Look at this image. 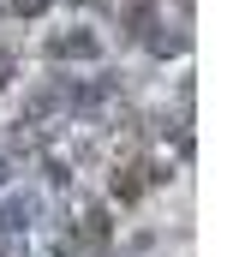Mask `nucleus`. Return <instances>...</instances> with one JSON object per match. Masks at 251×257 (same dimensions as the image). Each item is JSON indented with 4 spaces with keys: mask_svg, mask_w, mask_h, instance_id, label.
Wrapping results in <instances>:
<instances>
[{
    "mask_svg": "<svg viewBox=\"0 0 251 257\" xmlns=\"http://www.w3.org/2000/svg\"><path fill=\"white\" fill-rule=\"evenodd\" d=\"M54 54H78V60H96V54H102V42H96V36H54Z\"/></svg>",
    "mask_w": 251,
    "mask_h": 257,
    "instance_id": "obj_1",
    "label": "nucleus"
},
{
    "mask_svg": "<svg viewBox=\"0 0 251 257\" xmlns=\"http://www.w3.org/2000/svg\"><path fill=\"white\" fill-rule=\"evenodd\" d=\"M6 78H12V54L0 48V90H6Z\"/></svg>",
    "mask_w": 251,
    "mask_h": 257,
    "instance_id": "obj_3",
    "label": "nucleus"
},
{
    "mask_svg": "<svg viewBox=\"0 0 251 257\" xmlns=\"http://www.w3.org/2000/svg\"><path fill=\"white\" fill-rule=\"evenodd\" d=\"M12 6H18V12H30V18H36V12H48V0H12Z\"/></svg>",
    "mask_w": 251,
    "mask_h": 257,
    "instance_id": "obj_2",
    "label": "nucleus"
}]
</instances>
